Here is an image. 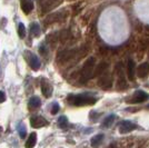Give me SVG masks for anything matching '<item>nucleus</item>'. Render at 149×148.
I'll use <instances>...</instances> for the list:
<instances>
[{
  "label": "nucleus",
  "instance_id": "obj_3",
  "mask_svg": "<svg viewBox=\"0 0 149 148\" xmlns=\"http://www.w3.org/2000/svg\"><path fill=\"white\" fill-rule=\"evenodd\" d=\"M26 60H27L28 65L30 66L32 70H38L40 68V65H41L40 60L35 54H31L29 51H27L26 52Z\"/></svg>",
  "mask_w": 149,
  "mask_h": 148
},
{
  "label": "nucleus",
  "instance_id": "obj_13",
  "mask_svg": "<svg viewBox=\"0 0 149 148\" xmlns=\"http://www.w3.org/2000/svg\"><path fill=\"white\" fill-rule=\"evenodd\" d=\"M36 142H37V135H36V133H31L30 135H29V137H28V139H27V142H26L25 147L32 148L36 145Z\"/></svg>",
  "mask_w": 149,
  "mask_h": 148
},
{
  "label": "nucleus",
  "instance_id": "obj_19",
  "mask_svg": "<svg viewBox=\"0 0 149 148\" xmlns=\"http://www.w3.org/2000/svg\"><path fill=\"white\" fill-rule=\"evenodd\" d=\"M59 109H60L59 105H58L57 103H54V105H52V107H51V114H52V115H56L57 112L59 111Z\"/></svg>",
  "mask_w": 149,
  "mask_h": 148
},
{
  "label": "nucleus",
  "instance_id": "obj_11",
  "mask_svg": "<svg viewBox=\"0 0 149 148\" xmlns=\"http://www.w3.org/2000/svg\"><path fill=\"white\" fill-rule=\"evenodd\" d=\"M127 74H128V78L130 80H134L135 78V62L131 59L128 60V65H127Z\"/></svg>",
  "mask_w": 149,
  "mask_h": 148
},
{
  "label": "nucleus",
  "instance_id": "obj_4",
  "mask_svg": "<svg viewBox=\"0 0 149 148\" xmlns=\"http://www.w3.org/2000/svg\"><path fill=\"white\" fill-rule=\"evenodd\" d=\"M136 128H137L136 124H134L130 120H124L121 123V125L119 126V133L120 134H128V133H130V131H132V130L136 129Z\"/></svg>",
  "mask_w": 149,
  "mask_h": 148
},
{
  "label": "nucleus",
  "instance_id": "obj_2",
  "mask_svg": "<svg viewBox=\"0 0 149 148\" xmlns=\"http://www.w3.org/2000/svg\"><path fill=\"white\" fill-rule=\"evenodd\" d=\"M93 66H95V58L90 57L89 59L86 60V62L84 64L82 69L80 73V81L81 82H86L89 80L93 75Z\"/></svg>",
  "mask_w": 149,
  "mask_h": 148
},
{
  "label": "nucleus",
  "instance_id": "obj_21",
  "mask_svg": "<svg viewBox=\"0 0 149 148\" xmlns=\"http://www.w3.org/2000/svg\"><path fill=\"white\" fill-rule=\"evenodd\" d=\"M6 100V95L3 91H0V103H3Z\"/></svg>",
  "mask_w": 149,
  "mask_h": 148
},
{
  "label": "nucleus",
  "instance_id": "obj_16",
  "mask_svg": "<svg viewBox=\"0 0 149 148\" xmlns=\"http://www.w3.org/2000/svg\"><path fill=\"white\" fill-rule=\"evenodd\" d=\"M58 126H59V128H61V129L68 128L69 123L66 116H60V117H59V119H58Z\"/></svg>",
  "mask_w": 149,
  "mask_h": 148
},
{
  "label": "nucleus",
  "instance_id": "obj_20",
  "mask_svg": "<svg viewBox=\"0 0 149 148\" xmlns=\"http://www.w3.org/2000/svg\"><path fill=\"white\" fill-rule=\"evenodd\" d=\"M19 134L21 138H25L26 137V128L24 125H20V128H19Z\"/></svg>",
  "mask_w": 149,
  "mask_h": 148
},
{
  "label": "nucleus",
  "instance_id": "obj_18",
  "mask_svg": "<svg viewBox=\"0 0 149 148\" xmlns=\"http://www.w3.org/2000/svg\"><path fill=\"white\" fill-rule=\"evenodd\" d=\"M18 35L20 38H25L26 37V28L24 24H19L18 25Z\"/></svg>",
  "mask_w": 149,
  "mask_h": 148
},
{
  "label": "nucleus",
  "instance_id": "obj_10",
  "mask_svg": "<svg viewBox=\"0 0 149 148\" xmlns=\"http://www.w3.org/2000/svg\"><path fill=\"white\" fill-rule=\"evenodd\" d=\"M21 9H22L24 13L28 15V13L33 9V3H32V1H31V0H21Z\"/></svg>",
  "mask_w": 149,
  "mask_h": 148
},
{
  "label": "nucleus",
  "instance_id": "obj_8",
  "mask_svg": "<svg viewBox=\"0 0 149 148\" xmlns=\"http://www.w3.org/2000/svg\"><path fill=\"white\" fill-rule=\"evenodd\" d=\"M61 1L62 0H48V1H46L44 7H42V13H48L50 10H52L54 8L59 6Z\"/></svg>",
  "mask_w": 149,
  "mask_h": 148
},
{
  "label": "nucleus",
  "instance_id": "obj_9",
  "mask_svg": "<svg viewBox=\"0 0 149 148\" xmlns=\"http://www.w3.org/2000/svg\"><path fill=\"white\" fill-rule=\"evenodd\" d=\"M149 73V65L148 64H141L139 67L137 68V76L139 78H145Z\"/></svg>",
  "mask_w": 149,
  "mask_h": 148
},
{
  "label": "nucleus",
  "instance_id": "obj_15",
  "mask_svg": "<svg viewBox=\"0 0 149 148\" xmlns=\"http://www.w3.org/2000/svg\"><path fill=\"white\" fill-rule=\"evenodd\" d=\"M30 32L35 36V37H39L40 36V26L37 22H32L30 25Z\"/></svg>",
  "mask_w": 149,
  "mask_h": 148
},
{
  "label": "nucleus",
  "instance_id": "obj_14",
  "mask_svg": "<svg viewBox=\"0 0 149 148\" xmlns=\"http://www.w3.org/2000/svg\"><path fill=\"white\" fill-rule=\"evenodd\" d=\"M104 137H105V136L102 135V134H99V135L93 136V138H91V140H90L91 146H93V147H98L100 144L102 142V140H104Z\"/></svg>",
  "mask_w": 149,
  "mask_h": 148
},
{
  "label": "nucleus",
  "instance_id": "obj_1",
  "mask_svg": "<svg viewBox=\"0 0 149 148\" xmlns=\"http://www.w3.org/2000/svg\"><path fill=\"white\" fill-rule=\"evenodd\" d=\"M67 100L70 105L77 106V107H84V106H91L96 104L97 99L96 97L91 96L90 94H79V95H74L71 94L67 97Z\"/></svg>",
  "mask_w": 149,
  "mask_h": 148
},
{
  "label": "nucleus",
  "instance_id": "obj_23",
  "mask_svg": "<svg viewBox=\"0 0 149 148\" xmlns=\"http://www.w3.org/2000/svg\"><path fill=\"white\" fill-rule=\"evenodd\" d=\"M147 108H148V109H149V104H148V105H147Z\"/></svg>",
  "mask_w": 149,
  "mask_h": 148
},
{
  "label": "nucleus",
  "instance_id": "obj_12",
  "mask_svg": "<svg viewBox=\"0 0 149 148\" xmlns=\"http://www.w3.org/2000/svg\"><path fill=\"white\" fill-rule=\"evenodd\" d=\"M40 105H41V100H40V98L37 97V96H33V97H31V98L29 99L28 106H29L30 109H37V108L40 107Z\"/></svg>",
  "mask_w": 149,
  "mask_h": 148
},
{
  "label": "nucleus",
  "instance_id": "obj_5",
  "mask_svg": "<svg viewBox=\"0 0 149 148\" xmlns=\"http://www.w3.org/2000/svg\"><path fill=\"white\" fill-rule=\"evenodd\" d=\"M30 125L32 128H41L48 125V121L41 116H33L30 118Z\"/></svg>",
  "mask_w": 149,
  "mask_h": 148
},
{
  "label": "nucleus",
  "instance_id": "obj_7",
  "mask_svg": "<svg viewBox=\"0 0 149 148\" xmlns=\"http://www.w3.org/2000/svg\"><path fill=\"white\" fill-rule=\"evenodd\" d=\"M41 91H42V94H44V96L46 98H49L50 96H51V94H52V86H51V84L47 79H45V78L41 79Z\"/></svg>",
  "mask_w": 149,
  "mask_h": 148
},
{
  "label": "nucleus",
  "instance_id": "obj_6",
  "mask_svg": "<svg viewBox=\"0 0 149 148\" xmlns=\"http://www.w3.org/2000/svg\"><path fill=\"white\" fill-rule=\"evenodd\" d=\"M149 98V95L146 91L143 90H137L136 93L134 94L132 98H131V103H143Z\"/></svg>",
  "mask_w": 149,
  "mask_h": 148
},
{
  "label": "nucleus",
  "instance_id": "obj_22",
  "mask_svg": "<svg viewBox=\"0 0 149 148\" xmlns=\"http://www.w3.org/2000/svg\"><path fill=\"white\" fill-rule=\"evenodd\" d=\"M1 130H2V128H1V127H0V133H1Z\"/></svg>",
  "mask_w": 149,
  "mask_h": 148
},
{
  "label": "nucleus",
  "instance_id": "obj_17",
  "mask_svg": "<svg viewBox=\"0 0 149 148\" xmlns=\"http://www.w3.org/2000/svg\"><path fill=\"white\" fill-rule=\"evenodd\" d=\"M115 118H116V116H115V115H109L108 117L105 118L102 126H104V127H110V126L112 125V123L115 121Z\"/></svg>",
  "mask_w": 149,
  "mask_h": 148
}]
</instances>
